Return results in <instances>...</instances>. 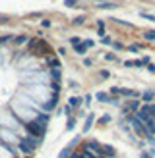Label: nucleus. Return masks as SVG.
I'll use <instances>...</instances> for the list:
<instances>
[{"mask_svg": "<svg viewBox=\"0 0 155 158\" xmlns=\"http://www.w3.org/2000/svg\"><path fill=\"white\" fill-rule=\"evenodd\" d=\"M93 120H95V116H93V114H89V116H87V120H85V123H83V131H89V129H91Z\"/></svg>", "mask_w": 155, "mask_h": 158, "instance_id": "1a4fd4ad", "label": "nucleus"}, {"mask_svg": "<svg viewBox=\"0 0 155 158\" xmlns=\"http://www.w3.org/2000/svg\"><path fill=\"white\" fill-rule=\"evenodd\" d=\"M70 43H72V46L80 44V37H72V39H70Z\"/></svg>", "mask_w": 155, "mask_h": 158, "instance_id": "aec40b11", "label": "nucleus"}, {"mask_svg": "<svg viewBox=\"0 0 155 158\" xmlns=\"http://www.w3.org/2000/svg\"><path fill=\"white\" fill-rule=\"evenodd\" d=\"M108 75H111V73H108V72H101V77H103V79H107Z\"/></svg>", "mask_w": 155, "mask_h": 158, "instance_id": "cd10ccee", "label": "nucleus"}, {"mask_svg": "<svg viewBox=\"0 0 155 158\" xmlns=\"http://www.w3.org/2000/svg\"><path fill=\"white\" fill-rule=\"evenodd\" d=\"M111 93L118 94V97H126V98H138L140 97V91H136V89H118V87H114Z\"/></svg>", "mask_w": 155, "mask_h": 158, "instance_id": "20e7f679", "label": "nucleus"}, {"mask_svg": "<svg viewBox=\"0 0 155 158\" xmlns=\"http://www.w3.org/2000/svg\"><path fill=\"white\" fill-rule=\"evenodd\" d=\"M138 110H140V102L134 100V98L128 100V102H126V106H124V112H126V114H136Z\"/></svg>", "mask_w": 155, "mask_h": 158, "instance_id": "39448f33", "label": "nucleus"}, {"mask_svg": "<svg viewBox=\"0 0 155 158\" xmlns=\"http://www.w3.org/2000/svg\"><path fill=\"white\" fill-rule=\"evenodd\" d=\"M82 104V98H78V97H72L70 98V108H78Z\"/></svg>", "mask_w": 155, "mask_h": 158, "instance_id": "f8f14e48", "label": "nucleus"}, {"mask_svg": "<svg viewBox=\"0 0 155 158\" xmlns=\"http://www.w3.org/2000/svg\"><path fill=\"white\" fill-rule=\"evenodd\" d=\"M52 77H54V79H58V77H60V72H58V68H54V69H52Z\"/></svg>", "mask_w": 155, "mask_h": 158, "instance_id": "412c9836", "label": "nucleus"}, {"mask_svg": "<svg viewBox=\"0 0 155 158\" xmlns=\"http://www.w3.org/2000/svg\"><path fill=\"white\" fill-rule=\"evenodd\" d=\"M70 158H83V154L82 152H72V154H70Z\"/></svg>", "mask_w": 155, "mask_h": 158, "instance_id": "4be33fe9", "label": "nucleus"}, {"mask_svg": "<svg viewBox=\"0 0 155 158\" xmlns=\"http://www.w3.org/2000/svg\"><path fill=\"white\" fill-rule=\"evenodd\" d=\"M91 46H93V43H91V41H85V43L76 44V46H74V50H76L78 54H83V52L87 50V48H91Z\"/></svg>", "mask_w": 155, "mask_h": 158, "instance_id": "0eeeda50", "label": "nucleus"}, {"mask_svg": "<svg viewBox=\"0 0 155 158\" xmlns=\"http://www.w3.org/2000/svg\"><path fill=\"white\" fill-rule=\"evenodd\" d=\"M95 2H99V4H101V2H107V0H95Z\"/></svg>", "mask_w": 155, "mask_h": 158, "instance_id": "c756f323", "label": "nucleus"}, {"mask_svg": "<svg viewBox=\"0 0 155 158\" xmlns=\"http://www.w3.org/2000/svg\"><path fill=\"white\" fill-rule=\"evenodd\" d=\"M45 129H46V125L39 123L37 120L27 122V123H25V131H27V135H29V137H33V139H39V141H43Z\"/></svg>", "mask_w": 155, "mask_h": 158, "instance_id": "f257e3e1", "label": "nucleus"}, {"mask_svg": "<svg viewBox=\"0 0 155 158\" xmlns=\"http://www.w3.org/2000/svg\"><path fill=\"white\" fill-rule=\"evenodd\" d=\"M126 120H128L132 125H134V131L138 133V135H142V137H145V139H151V135H149V131H147V127H145V125L136 118V114H126Z\"/></svg>", "mask_w": 155, "mask_h": 158, "instance_id": "f03ea898", "label": "nucleus"}, {"mask_svg": "<svg viewBox=\"0 0 155 158\" xmlns=\"http://www.w3.org/2000/svg\"><path fill=\"white\" fill-rule=\"evenodd\" d=\"M142 100L145 104H153L155 102V91H144L142 93Z\"/></svg>", "mask_w": 155, "mask_h": 158, "instance_id": "423d86ee", "label": "nucleus"}, {"mask_svg": "<svg viewBox=\"0 0 155 158\" xmlns=\"http://www.w3.org/2000/svg\"><path fill=\"white\" fill-rule=\"evenodd\" d=\"M147 69H149L151 73H155V64H147Z\"/></svg>", "mask_w": 155, "mask_h": 158, "instance_id": "a878e982", "label": "nucleus"}, {"mask_svg": "<svg viewBox=\"0 0 155 158\" xmlns=\"http://www.w3.org/2000/svg\"><path fill=\"white\" fill-rule=\"evenodd\" d=\"M74 151H72V145H68V147H64L60 151V154H58V158H70V154H72Z\"/></svg>", "mask_w": 155, "mask_h": 158, "instance_id": "6e6552de", "label": "nucleus"}, {"mask_svg": "<svg viewBox=\"0 0 155 158\" xmlns=\"http://www.w3.org/2000/svg\"><path fill=\"white\" fill-rule=\"evenodd\" d=\"M97 8H101V10H113V8H116V4H114V2H108V0H107V2H101Z\"/></svg>", "mask_w": 155, "mask_h": 158, "instance_id": "9d476101", "label": "nucleus"}, {"mask_svg": "<svg viewBox=\"0 0 155 158\" xmlns=\"http://www.w3.org/2000/svg\"><path fill=\"white\" fill-rule=\"evenodd\" d=\"M41 25H43V27H51V21H49V19H43Z\"/></svg>", "mask_w": 155, "mask_h": 158, "instance_id": "b1692460", "label": "nucleus"}, {"mask_svg": "<svg viewBox=\"0 0 155 158\" xmlns=\"http://www.w3.org/2000/svg\"><path fill=\"white\" fill-rule=\"evenodd\" d=\"M76 2H78V0H66L64 6H66V8H72V6H76Z\"/></svg>", "mask_w": 155, "mask_h": 158, "instance_id": "6ab92c4d", "label": "nucleus"}, {"mask_svg": "<svg viewBox=\"0 0 155 158\" xmlns=\"http://www.w3.org/2000/svg\"><path fill=\"white\" fill-rule=\"evenodd\" d=\"M130 50H132V52H138V50H140V44H132Z\"/></svg>", "mask_w": 155, "mask_h": 158, "instance_id": "393cba45", "label": "nucleus"}, {"mask_svg": "<svg viewBox=\"0 0 155 158\" xmlns=\"http://www.w3.org/2000/svg\"><path fill=\"white\" fill-rule=\"evenodd\" d=\"M82 154H83V158H99L95 152H91L89 148H83V152H82Z\"/></svg>", "mask_w": 155, "mask_h": 158, "instance_id": "4468645a", "label": "nucleus"}, {"mask_svg": "<svg viewBox=\"0 0 155 158\" xmlns=\"http://www.w3.org/2000/svg\"><path fill=\"white\" fill-rule=\"evenodd\" d=\"M95 98H97V100H101V102H108V94L101 91V93H97V94H95Z\"/></svg>", "mask_w": 155, "mask_h": 158, "instance_id": "ddd939ff", "label": "nucleus"}, {"mask_svg": "<svg viewBox=\"0 0 155 158\" xmlns=\"http://www.w3.org/2000/svg\"><path fill=\"white\" fill-rule=\"evenodd\" d=\"M142 158H153V156H149L147 152H142Z\"/></svg>", "mask_w": 155, "mask_h": 158, "instance_id": "c85d7f7f", "label": "nucleus"}, {"mask_svg": "<svg viewBox=\"0 0 155 158\" xmlns=\"http://www.w3.org/2000/svg\"><path fill=\"white\" fill-rule=\"evenodd\" d=\"M39 143H41L39 139H33V137H29V135H27V139H23L21 143H20V151H21V152L31 154V152H33L35 148H37V145H39Z\"/></svg>", "mask_w": 155, "mask_h": 158, "instance_id": "7ed1b4c3", "label": "nucleus"}, {"mask_svg": "<svg viewBox=\"0 0 155 158\" xmlns=\"http://www.w3.org/2000/svg\"><path fill=\"white\" fill-rule=\"evenodd\" d=\"M101 43H105V44H113V41H111L108 37H103V39H101Z\"/></svg>", "mask_w": 155, "mask_h": 158, "instance_id": "5701e85b", "label": "nucleus"}, {"mask_svg": "<svg viewBox=\"0 0 155 158\" xmlns=\"http://www.w3.org/2000/svg\"><path fill=\"white\" fill-rule=\"evenodd\" d=\"M124 66H126V68H132V66H136V68H142V66H144V62H142V60H134V62H132V60H128V62H124Z\"/></svg>", "mask_w": 155, "mask_h": 158, "instance_id": "9b49d317", "label": "nucleus"}, {"mask_svg": "<svg viewBox=\"0 0 155 158\" xmlns=\"http://www.w3.org/2000/svg\"><path fill=\"white\" fill-rule=\"evenodd\" d=\"M74 125H76V118H68V125H66L68 131H70V129H74Z\"/></svg>", "mask_w": 155, "mask_h": 158, "instance_id": "2eb2a0df", "label": "nucleus"}, {"mask_svg": "<svg viewBox=\"0 0 155 158\" xmlns=\"http://www.w3.org/2000/svg\"><path fill=\"white\" fill-rule=\"evenodd\" d=\"M83 19H85L83 15H78V18H76V19H74L72 23H74V25H80V23H83Z\"/></svg>", "mask_w": 155, "mask_h": 158, "instance_id": "f3484780", "label": "nucleus"}, {"mask_svg": "<svg viewBox=\"0 0 155 158\" xmlns=\"http://www.w3.org/2000/svg\"><path fill=\"white\" fill-rule=\"evenodd\" d=\"M142 18H144V19H149V21H155V15H151V14H145V12H142Z\"/></svg>", "mask_w": 155, "mask_h": 158, "instance_id": "dca6fc26", "label": "nucleus"}, {"mask_svg": "<svg viewBox=\"0 0 155 158\" xmlns=\"http://www.w3.org/2000/svg\"><path fill=\"white\" fill-rule=\"evenodd\" d=\"M145 39H149V41H155V31H147V33H145Z\"/></svg>", "mask_w": 155, "mask_h": 158, "instance_id": "a211bd4d", "label": "nucleus"}, {"mask_svg": "<svg viewBox=\"0 0 155 158\" xmlns=\"http://www.w3.org/2000/svg\"><path fill=\"white\" fill-rule=\"evenodd\" d=\"M105 58H107V60H116L114 54H105Z\"/></svg>", "mask_w": 155, "mask_h": 158, "instance_id": "bb28decb", "label": "nucleus"}]
</instances>
